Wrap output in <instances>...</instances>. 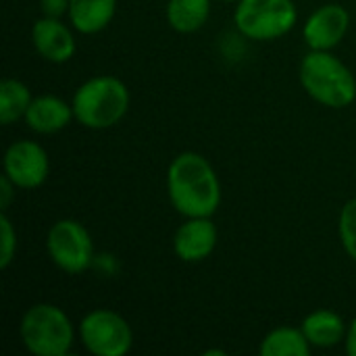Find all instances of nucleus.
Here are the masks:
<instances>
[{
  "label": "nucleus",
  "mask_w": 356,
  "mask_h": 356,
  "mask_svg": "<svg viewBox=\"0 0 356 356\" xmlns=\"http://www.w3.org/2000/svg\"><path fill=\"white\" fill-rule=\"evenodd\" d=\"M69 2L71 0H40V6H42L44 17L60 19L63 15L69 13Z\"/></svg>",
  "instance_id": "obj_20"
},
{
  "label": "nucleus",
  "mask_w": 356,
  "mask_h": 356,
  "mask_svg": "<svg viewBox=\"0 0 356 356\" xmlns=\"http://www.w3.org/2000/svg\"><path fill=\"white\" fill-rule=\"evenodd\" d=\"M211 15V0H169L167 21L179 33L198 31Z\"/></svg>",
  "instance_id": "obj_16"
},
{
  "label": "nucleus",
  "mask_w": 356,
  "mask_h": 356,
  "mask_svg": "<svg viewBox=\"0 0 356 356\" xmlns=\"http://www.w3.org/2000/svg\"><path fill=\"white\" fill-rule=\"evenodd\" d=\"M217 246V227L211 217H186L173 238V250L184 263H200Z\"/></svg>",
  "instance_id": "obj_10"
},
{
  "label": "nucleus",
  "mask_w": 356,
  "mask_h": 356,
  "mask_svg": "<svg viewBox=\"0 0 356 356\" xmlns=\"http://www.w3.org/2000/svg\"><path fill=\"white\" fill-rule=\"evenodd\" d=\"M19 334L33 356H65L73 346V325L67 313L54 305L40 302L25 311Z\"/></svg>",
  "instance_id": "obj_4"
},
{
  "label": "nucleus",
  "mask_w": 356,
  "mask_h": 356,
  "mask_svg": "<svg viewBox=\"0 0 356 356\" xmlns=\"http://www.w3.org/2000/svg\"><path fill=\"white\" fill-rule=\"evenodd\" d=\"M340 240L346 254L356 261V198L348 200L340 213Z\"/></svg>",
  "instance_id": "obj_18"
},
{
  "label": "nucleus",
  "mask_w": 356,
  "mask_h": 356,
  "mask_svg": "<svg viewBox=\"0 0 356 356\" xmlns=\"http://www.w3.org/2000/svg\"><path fill=\"white\" fill-rule=\"evenodd\" d=\"M31 42L38 54L50 63H67L75 54V38L71 29L54 17H42L33 23Z\"/></svg>",
  "instance_id": "obj_11"
},
{
  "label": "nucleus",
  "mask_w": 356,
  "mask_h": 356,
  "mask_svg": "<svg viewBox=\"0 0 356 356\" xmlns=\"http://www.w3.org/2000/svg\"><path fill=\"white\" fill-rule=\"evenodd\" d=\"M300 330L305 332L311 346H317V348H332L346 338L344 319L338 313L327 311V309L307 315Z\"/></svg>",
  "instance_id": "obj_14"
},
{
  "label": "nucleus",
  "mask_w": 356,
  "mask_h": 356,
  "mask_svg": "<svg viewBox=\"0 0 356 356\" xmlns=\"http://www.w3.org/2000/svg\"><path fill=\"white\" fill-rule=\"evenodd\" d=\"M167 192L171 204L184 217H213L221 204L219 177L198 152H181L171 161Z\"/></svg>",
  "instance_id": "obj_1"
},
{
  "label": "nucleus",
  "mask_w": 356,
  "mask_h": 356,
  "mask_svg": "<svg viewBox=\"0 0 356 356\" xmlns=\"http://www.w3.org/2000/svg\"><path fill=\"white\" fill-rule=\"evenodd\" d=\"M348 27L350 13L342 4H325L307 19L302 35L311 50H332L344 40Z\"/></svg>",
  "instance_id": "obj_9"
},
{
  "label": "nucleus",
  "mask_w": 356,
  "mask_h": 356,
  "mask_svg": "<svg viewBox=\"0 0 356 356\" xmlns=\"http://www.w3.org/2000/svg\"><path fill=\"white\" fill-rule=\"evenodd\" d=\"M17 254V232L6 213L0 215V269H6Z\"/></svg>",
  "instance_id": "obj_19"
},
{
  "label": "nucleus",
  "mask_w": 356,
  "mask_h": 356,
  "mask_svg": "<svg viewBox=\"0 0 356 356\" xmlns=\"http://www.w3.org/2000/svg\"><path fill=\"white\" fill-rule=\"evenodd\" d=\"M300 83L323 106L344 108L356 98L353 71L330 50H311L300 63Z\"/></svg>",
  "instance_id": "obj_2"
},
{
  "label": "nucleus",
  "mask_w": 356,
  "mask_h": 356,
  "mask_svg": "<svg viewBox=\"0 0 356 356\" xmlns=\"http://www.w3.org/2000/svg\"><path fill=\"white\" fill-rule=\"evenodd\" d=\"M46 250L50 261L69 275L83 273L94 261V242L88 229L75 219L52 223L46 236Z\"/></svg>",
  "instance_id": "obj_6"
},
{
  "label": "nucleus",
  "mask_w": 356,
  "mask_h": 356,
  "mask_svg": "<svg viewBox=\"0 0 356 356\" xmlns=\"http://www.w3.org/2000/svg\"><path fill=\"white\" fill-rule=\"evenodd\" d=\"M31 100H33V96L23 81H19L15 77L2 79V83H0V123L10 125L17 119L25 117Z\"/></svg>",
  "instance_id": "obj_17"
},
{
  "label": "nucleus",
  "mask_w": 356,
  "mask_h": 356,
  "mask_svg": "<svg viewBox=\"0 0 356 356\" xmlns=\"http://www.w3.org/2000/svg\"><path fill=\"white\" fill-rule=\"evenodd\" d=\"M23 119L29 129H33L35 134L48 136V134H56L65 129L71 123V119H75V115H73V106L67 104L63 98L44 94L31 100Z\"/></svg>",
  "instance_id": "obj_12"
},
{
  "label": "nucleus",
  "mask_w": 356,
  "mask_h": 356,
  "mask_svg": "<svg viewBox=\"0 0 356 356\" xmlns=\"http://www.w3.org/2000/svg\"><path fill=\"white\" fill-rule=\"evenodd\" d=\"M311 342L302 330L296 327H277L269 332L259 346L261 356H309Z\"/></svg>",
  "instance_id": "obj_15"
},
{
  "label": "nucleus",
  "mask_w": 356,
  "mask_h": 356,
  "mask_svg": "<svg viewBox=\"0 0 356 356\" xmlns=\"http://www.w3.org/2000/svg\"><path fill=\"white\" fill-rule=\"evenodd\" d=\"M75 119L90 129L117 125L129 108L127 86L113 75H96L83 81L71 100Z\"/></svg>",
  "instance_id": "obj_3"
},
{
  "label": "nucleus",
  "mask_w": 356,
  "mask_h": 356,
  "mask_svg": "<svg viewBox=\"0 0 356 356\" xmlns=\"http://www.w3.org/2000/svg\"><path fill=\"white\" fill-rule=\"evenodd\" d=\"M117 13V0H71L69 2V21L71 25L86 35L102 31Z\"/></svg>",
  "instance_id": "obj_13"
},
{
  "label": "nucleus",
  "mask_w": 356,
  "mask_h": 356,
  "mask_svg": "<svg viewBox=\"0 0 356 356\" xmlns=\"http://www.w3.org/2000/svg\"><path fill=\"white\" fill-rule=\"evenodd\" d=\"M344 342H346V353H348L350 356H356V317L353 319L350 327L346 330V338H344Z\"/></svg>",
  "instance_id": "obj_22"
},
{
  "label": "nucleus",
  "mask_w": 356,
  "mask_h": 356,
  "mask_svg": "<svg viewBox=\"0 0 356 356\" xmlns=\"http://www.w3.org/2000/svg\"><path fill=\"white\" fill-rule=\"evenodd\" d=\"M17 186L6 177V175H2L0 177V211L2 213H6V209H8V204H10V200H13V190H15Z\"/></svg>",
  "instance_id": "obj_21"
},
{
  "label": "nucleus",
  "mask_w": 356,
  "mask_h": 356,
  "mask_svg": "<svg viewBox=\"0 0 356 356\" xmlns=\"http://www.w3.org/2000/svg\"><path fill=\"white\" fill-rule=\"evenodd\" d=\"M298 19L292 0H238L234 23L250 40L267 42L286 35Z\"/></svg>",
  "instance_id": "obj_5"
},
{
  "label": "nucleus",
  "mask_w": 356,
  "mask_h": 356,
  "mask_svg": "<svg viewBox=\"0 0 356 356\" xmlns=\"http://www.w3.org/2000/svg\"><path fill=\"white\" fill-rule=\"evenodd\" d=\"M221 2H238V0H221Z\"/></svg>",
  "instance_id": "obj_24"
},
{
  "label": "nucleus",
  "mask_w": 356,
  "mask_h": 356,
  "mask_svg": "<svg viewBox=\"0 0 356 356\" xmlns=\"http://www.w3.org/2000/svg\"><path fill=\"white\" fill-rule=\"evenodd\" d=\"M50 173L46 150L31 140H17L4 152V175L21 190L40 188Z\"/></svg>",
  "instance_id": "obj_8"
},
{
  "label": "nucleus",
  "mask_w": 356,
  "mask_h": 356,
  "mask_svg": "<svg viewBox=\"0 0 356 356\" xmlns=\"http://www.w3.org/2000/svg\"><path fill=\"white\" fill-rule=\"evenodd\" d=\"M79 338L88 353L96 356H125L134 346L129 323L108 309L88 313L79 323Z\"/></svg>",
  "instance_id": "obj_7"
},
{
  "label": "nucleus",
  "mask_w": 356,
  "mask_h": 356,
  "mask_svg": "<svg viewBox=\"0 0 356 356\" xmlns=\"http://www.w3.org/2000/svg\"><path fill=\"white\" fill-rule=\"evenodd\" d=\"M204 355H207V356H215V355L223 356V355H225V353H223V350H207Z\"/></svg>",
  "instance_id": "obj_23"
}]
</instances>
